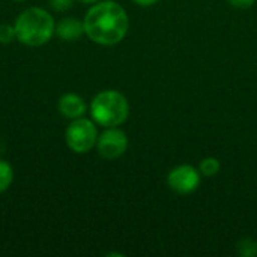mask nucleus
<instances>
[{"label":"nucleus","mask_w":257,"mask_h":257,"mask_svg":"<svg viewBox=\"0 0 257 257\" xmlns=\"http://www.w3.org/2000/svg\"><path fill=\"white\" fill-rule=\"evenodd\" d=\"M83 23L89 39L105 47L119 44L126 36L130 27L126 11L113 0L93 5Z\"/></svg>","instance_id":"obj_1"},{"label":"nucleus","mask_w":257,"mask_h":257,"mask_svg":"<svg viewBox=\"0 0 257 257\" xmlns=\"http://www.w3.org/2000/svg\"><path fill=\"white\" fill-rule=\"evenodd\" d=\"M17 39L29 47L47 44L56 32L53 17L41 8H29L20 14L15 24Z\"/></svg>","instance_id":"obj_2"},{"label":"nucleus","mask_w":257,"mask_h":257,"mask_svg":"<svg viewBox=\"0 0 257 257\" xmlns=\"http://www.w3.org/2000/svg\"><path fill=\"white\" fill-rule=\"evenodd\" d=\"M130 114L126 98L117 90H102L90 102V116L95 123L111 128L122 125Z\"/></svg>","instance_id":"obj_3"},{"label":"nucleus","mask_w":257,"mask_h":257,"mask_svg":"<svg viewBox=\"0 0 257 257\" xmlns=\"http://www.w3.org/2000/svg\"><path fill=\"white\" fill-rule=\"evenodd\" d=\"M65 139L71 151L77 154H86L96 145L98 131L92 120L78 117L74 119V122L66 128Z\"/></svg>","instance_id":"obj_4"},{"label":"nucleus","mask_w":257,"mask_h":257,"mask_svg":"<svg viewBox=\"0 0 257 257\" xmlns=\"http://www.w3.org/2000/svg\"><path fill=\"white\" fill-rule=\"evenodd\" d=\"M96 149L105 160H116L122 157L128 149V137L122 130L116 126L104 131L96 140Z\"/></svg>","instance_id":"obj_5"},{"label":"nucleus","mask_w":257,"mask_h":257,"mask_svg":"<svg viewBox=\"0 0 257 257\" xmlns=\"http://www.w3.org/2000/svg\"><path fill=\"white\" fill-rule=\"evenodd\" d=\"M167 184L178 194H190L199 188L200 172L190 164H181L169 172Z\"/></svg>","instance_id":"obj_6"},{"label":"nucleus","mask_w":257,"mask_h":257,"mask_svg":"<svg viewBox=\"0 0 257 257\" xmlns=\"http://www.w3.org/2000/svg\"><path fill=\"white\" fill-rule=\"evenodd\" d=\"M59 111L68 119H78L86 113V104L81 96L75 93H65L59 99Z\"/></svg>","instance_id":"obj_7"},{"label":"nucleus","mask_w":257,"mask_h":257,"mask_svg":"<svg viewBox=\"0 0 257 257\" xmlns=\"http://www.w3.org/2000/svg\"><path fill=\"white\" fill-rule=\"evenodd\" d=\"M56 33L63 41H75L81 38L84 32V23L77 18H63L56 26Z\"/></svg>","instance_id":"obj_8"},{"label":"nucleus","mask_w":257,"mask_h":257,"mask_svg":"<svg viewBox=\"0 0 257 257\" xmlns=\"http://www.w3.org/2000/svg\"><path fill=\"white\" fill-rule=\"evenodd\" d=\"M220 169H221V164H220V161L215 157H206L199 164V172L203 176H208V178L215 176L220 172Z\"/></svg>","instance_id":"obj_9"},{"label":"nucleus","mask_w":257,"mask_h":257,"mask_svg":"<svg viewBox=\"0 0 257 257\" xmlns=\"http://www.w3.org/2000/svg\"><path fill=\"white\" fill-rule=\"evenodd\" d=\"M14 181V170L11 164L0 160V193L6 191Z\"/></svg>","instance_id":"obj_10"},{"label":"nucleus","mask_w":257,"mask_h":257,"mask_svg":"<svg viewBox=\"0 0 257 257\" xmlns=\"http://www.w3.org/2000/svg\"><path fill=\"white\" fill-rule=\"evenodd\" d=\"M236 250H238V254L242 257H254L257 256V241L254 239H241L238 244H236Z\"/></svg>","instance_id":"obj_11"},{"label":"nucleus","mask_w":257,"mask_h":257,"mask_svg":"<svg viewBox=\"0 0 257 257\" xmlns=\"http://www.w3.org/2000/svg\"><path fill=\"white\" fill-rule=\"evenodd\" d=\"M17 39L15 27L11 24H0V44H9Z\"/></svg>","instance_id":"obj_12"},{"label":"nucleus","mask_w":257,"mask_h":257,"mask_svg":"<svg viewBox=\"0 0 257 257\" xmlns=\"http://www.w3.org/2000/svg\"><path fill=\"white\" fill-rule=\"evenodd\" d=\"M50 5L54 11L62 12V11H66L72 6V0H50Z\"/></svg>","instance_id":"obj_13"},{"label":"nucleus","mask_w":257,"mask_h":257,"mask_svg":"<svg viewBox=\"0 0 257 257\" xmlns=\"http://www.w3.org/2000/svg\"><path fill=\"white\" fill-rule=\"evenodd\" d=\"M229 5H232L233 8H238V9H248L254 5L256 0H227Z\"/></svg>","instance_id":"obj_14"},{"label":"nucleus","mask_w":257,"mask_h":257,"mask_svg":"<svg viewBox=\"0 0 257 257\" xmlns=\"http://www.w3.org/2000/svg\"><path fill=\"white\" fill-rule=\"evenodd\" d=\"M136 5H139V6H143V8H148V6H152V5H155L158 0H133Z\"/></svg>","instance_id":"obj_15"},{"label":"nucleus","mask_w":257,"mask_h":257,"mask_svg":"<svg viewBox=\"0 0 257 257\" xmlns=\"http://www.w3.org/2000/svg\"><path fill=\"white\" fill-rule=\"evenodd\" d=\"M80 2H83V3H95L98 0H80Z\"/></svg>","instance_id":"obj_16"},{"label":"nucleus","mask_w":257,"mask_h":257,"mask_svg":"<svg viewBox=\"0 0 257 257\" xmlns=\"http://www.w3.org/2000/svg\"><path fill=\"white\" fill-rule=\"evenodd\" d=\"M18 2H20V0H18Z\"/></svg>","instance_id":"obj_17"}]
</instances>
